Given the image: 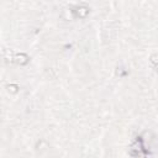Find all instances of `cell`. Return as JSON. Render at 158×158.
Segmentation results:
<instances>
[{"instance_id": "1", "label": "cell", "mask_w": 158, "mask_h": 158, "mask_svg": "<svg viewBox=\"0 0 158 158\" xmlns=\"http://www.w3.org/2000/svg\"><path fill=\"white\" fill-rule=\"evenodd\" d=\"M88 14H89V9L85 7V6H80V7L77 9V15L79 17H85Z\"/></svg>"}, {"instance_id": "2", "label": "cell", "mask_w": 158, "mask_h": 158, "mask_svg": "<svg viewBox=\"0 0 158 158\" xmlns=\"http://www.w3.org/2000/svg\"><path fill=\"white\" fill-rule=\"evenodd\" d=\"M15 59H16V62L20 63V64H26V63L28 62V57H27L26 54H17V56L15 57Z\"/></svg>"}]
</instances>
